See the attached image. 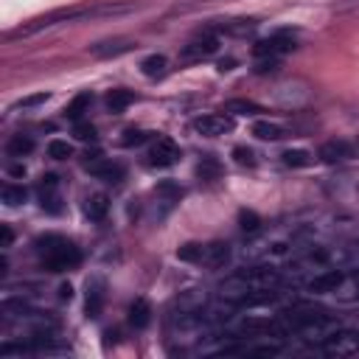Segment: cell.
<instances>
[{
	"label": "cell",
	"mask_w": 359,
	"mask_h": 359,
	"mask_svg": "<svg viewBox=\"0 0 359 359\" xmlns=\"http://www.w3.org/2000/svg\"><path fill=\"white\" fill-rule=\"evenodd\" d=\"M280 286V272L272 266H247L224 278L219 286L222 297L233 306H264L275 300V289Z\"/></svg>",
	"instance_id": "obj_1"
},
{
	"label": "cell",
	"mask_w": 359,
	"mask_h": 359,
	"mask_svg": "<svg viewBox=\"0 0 359 359\" xmlns=\"http://www.w3.org/2000/svg\"><path fill=\"white\" fill-rule=\"evenodd\" d=\"M132 3H87V6H70V8H56V11H48V14H39L34 20H28L25 25H20L11 36H31V34H39L45 28H53L59 22H76V20H87V17H107V14H123L129 11Z\"/></svg>",
	"instance_id": "obj_2"
},
{
	"label": "cell",
	"mask_w": 359,
	"mask_h": 359,
	"mask_svg": "<svg viewBox=\"0 0 359 359\" xmlns=\"http://www.w3.org/2000/svg\"><path fill=\"white\" fill-rule=\"evenodd\" d=\"M36 252L48 272H65V269H73L81 264V250L70 238L56 236V233L36 238Z\"/></svg>",
	"instance_id": "obj_3"
},
{
	"label": "cell",
	"mask_w": 359,
	"mask_h": 359,
	"mask_svg": "<svg viewBox=\"0 0 359 359\" xmlns=\"http://www.w3.org/2000/svg\"><path fill=\"white\" fill-rule=\"evenodd\" d=\"M323 353L328 356H353L359 353V331H351V328H334L323 337L320 342Z\"/></svg>",
	"instance_id": "obj_4"
},
{
	"label": "cell",
	"mask_w": 359,
	"mask_h": 359,
	"mask_svg": "<svg viewBox=\"0 0 359 359\" xmlns=\"http://www.w3.org/2000/svg\"><path fill=\"white\" fill-rule=\"evenodd\" d=\"M84 168H87L90 174H95L98 180L112 182V185H118V182L123 180V165H121V163H115V160H109V157H104L98 149H95V151H87Z\"/></svg>",
	"instance_id": "obj_5"
},
{
	"label": "cell",
	"mask_w": 359,
	"mask_h": 359,
	"mask_svg": "<svg viewBox=\"0 0 359 359\" xmlns=\"http://www.w3.org/2000/svg\"><path fill=\"white\" fill-rule=\"evenodd\" d=\"M216 50H219V39H216V34H213V31H202V34H196L194 39H188V42L182 45L180 59H182V62H199V59L213 56Z\"/></svg>",
	"instance_id": "obj_6"
},
{
	"label": "cell",
	"mask_w": 359,
	"mask_h": 359,
	"mask_svg": "<svg viewBox=\"0 0 359 359\" xmlns=\"http://www.w3.org/2000/svg\"><path fill=\"white\" fill-rule=\"evenodd\" d=\"M294 48V36L289 34V31H278V34H272V36H266V39H261L252 50H255V56L258 59H280L283 53H289Z\"/></svg>",
	"instance_id": "obj_7"
},
{
	"label": "cell",
	"mask_w": 359,
	"mask_h": 359,
	"mask_svg": "<svg viewBox=\"0 0 359 359\" xmlns=\"http://www.w3.org/2000/svg\"><path fill=\"white\" fill-rule=\"evenodd\" d=\"M233 126H236V121H233V115H227V112H210V115H202V118L194 121V129H196L199 135H205V137L227 135V132H233Z\"/></svg>",
	"instance_id": "obj_8"
},
{
	"label": "cell",
	"mask_w": 359,
	"mask_h": 359,
	"mask_svg": "<svg viewBox=\"0 0 359 359\" xmlns=\"http://www.w3.org/2000/svg\"><path fill=\"white\" fill-rule=\"evenodd\" d=\"M104 300H107V283L101 275H90L87 278V297H84V314L90 320L101 317V309H104Z\"/></svg>",
	"instance_id": "obj_9"
},
{
	"label": "cell",
	"mask_w": 359,
	"mask_h": 359,
	"mask_svg": "<svg viewBox=\"0 0 359 359\" xmlns=\"http://www.w3.org/2000/svg\"><path fill=\"white\" fill-rule=\"evenodd\" d=\"M180 160V146L171 140V137H157L149 149V163L157 165V168H168Z\"/></svg>",
	"instance_id": "obj_10"
},
{
	"label": "cell",
	"mask_w": 359,
	"mask_h": 359,
	"mask_svg": "<svg viewBox=\"0 0 359 359\" xmlns=\"http://www.w3.org/2000/svg\"><path fill=\"white\" fill-rule=\"evenodd\" d=\"M36 194H39V202H42V208L48 213H59L62 210V194H59V177L56 174H45L39 180Z\"/></svg>",
	"instance_id": "obj_11"
},
{
	"label": "cell",
	"mask_w": 359,
	"mask_h": 359,
	"mask_svg": "<svg viewBox=\"0 0 359 359\" xmlns=\"http://www.w3.org/2000/svg\"><path fill=\"white\" fill-rule=\"evenodd\" d=\"M137 45L132 42V39H126V36H112V39H104V42H95V45H90V53L95 56V59H115V56H123V53H129V50H135Z\"/></svg>",
	"instance_id": "obj_12"
},
{
	"label": "cell",
	"mask_w": 359,
	"mask_h": 359,
	"mask_svg": "<svg viewBox=\"0 0 359 359\" xmlns=\"http://www.w3.org/2000/svg\"><path fill=\"white\" fill-rule=\"evenodd\" d=\"M342 280H345V275H342L339 269H323V272H317V275L309 280V292H314V294H328V292H337V289L342 286Z\"/></svg>",
	"instance_id": "obj_13"
},
{
	"label": "cell",
	"mask_w": 359,
	"mask_h": 359,
	"mask_svg": "<svg viewBox=\"0 0 359 359\" xmlns=\"http://www.w3.org/2000/svg\"><path fill=\"white\" fill-rule=\"evenodd\" d=\"M351 154H353V146L345 143V140H325V143L320 146V151H317V157H320L323 163H342V160H348Z\"/></svg>",
	"instance_id": "obj_14"
},
{
	"label": "cell",
	"mask_w": 359,
	"mask_h": 359,
	"mask_svg": "<svg viewBox=\"0 0 359 359\" xmlns=\"http://www.w3.org/2000/svg\"><path fill=\"white\" fill-rule=\"evenodd\" d=\"M81 208H84V216H87L90 222H101V219L107 216V210H109V199H107L104 194H90Z\"/></svg>",
	"instance_id": "obj_15"
},
{
	"label": "cell",
	"mask_w": 359,
	"mask_h": 359,
	"mask_svg": "<svg viewBox=\"0 0 359 359\" xmlns=\"http://www.w3.org/2000/svg\"><path fill=\"white\" fill-rule=\"evenodd\" d=\"M140 73H143L146 79H163V76L168 73V59H165L163 53H151V56H146V59L140 62Z\"/></svg>",
	"instance_id": "obj_16"
},
{
	"label": "cell",
	"mask_w": 359,
	"mask_h": 359,
	"mask_svg": "<svg viewBox=\"0 0 359 359\" xmlns=\"http://www.w3.org/2000/svg\"><path fill=\"white\" fill-rule=\"evenodd\" d=\"M149 320H151V306H149V300H146V297H135L132 306H129V323H132L135 328H146Z\"/></svg>",
	"instance_id": "obj_17"
},
{
	"label": "cell",
	"mask_w": 359,
	"mask_h": 359,
	"mask_svg": "<svg viewBox=\"0 0 359 359\" xmlns=\"http://www.w3.org/2000/svg\"><path fill=\"white\" fill-rule=\"evenodd\" d=\"M107 107L112 109V112H123L132 101H135V93L132 90H126V87H112L109 93H107Z\"/></svg>",
	"instance_id": "obj_18"
},
{
	"label": "cell",
	"mask_w": 359,
	"mask_h": 359,
	"mask_svg": "<svg viewBox=\"0 0 359 359\" xmlns=\"http://www.w3.org/2000/svg\"><path fill=\"white\" fill-rule=\"evenodd\" d=\"M252 135L258 140H280V137H286V129L280 123H275V121H255L252 123Z\"/></svg>",
	"instance_id": "obj_19"
},
{
	"label": "cell",
	"mask_w": 359,
	"mask_h": 359,
	"mask_svg": "<svg viewBox=\"0 0 359 359\" xmlns=\"http://www.w3.org/2000/svg\"><path fill=\"white\" fill-rule=\"evenodd\" d=\"M90 104H93V95H90V93H79V95L65 107L67 121H81V118H84V112L90 109Z\"/></svg>",
	"instance_id": "obj_20"
},
{
	"label": "cell",
	"mask_w": 359,
	"mask_h": 359,
	"mask_svg": "<svg viewBox=\"0 0 359 359\" xmlns=\"http://www.w3.org/2000/svg\"><path fill=\"white\" fill-rule=\"evenodd\" d=\"M227 258H230V250H227V244H222V241L205 244V261H202V264H208V266H222Z\"/></svg>",
	"instance_id": "obj_21"
},
{
	"label": "cell",
	"mask_w": 359,
	"mask_h": 359,
	"mask_svg": "<svg viewBox=\"0 0 359 359\" xmlns=\"http://www.w3.org/2000/svg\"><path fill=\"white\" fill-rule=\"evenodd\" d=\"M6 151H8L11 157H25V154L34 151V140H31L28 135H11L8 143H6Z\"/></svg>",
	"instance_id": "obj_22"
},
{
	"label": "cell",
	"mask_w": 359,
	"mask_h": 359,
	"mask_svg": "<svg viewBox=\"0 0 359 359\" xmlns=\"http://www.w3.org/2000/svg\"><path fill=\"white\" fill-rule=\"evenodd\" d=\"M280 160H283V165H289V168H306V165L314 163V157H311L306 149H286V151L280 154Z\"/></svg>",
	"instance_id": "obj_23"
},
{
	"label": "cell",
	"mask_w": 359,
	"mask_h": 359,
	"mask_svg": "<svg viewBox=\"0 0 359 359\" xmlns=\"http://www.w3.org/2000/svg\"><path fill=\"white\" fill-rule=\"evenodd\" d=\"M177 258L180 261H188V264H202L205 261V244H196V241H188L177 250Z\"/></svg>",
	"instance_id": "obj_24"
},
{
	"label": "cell",
	"mask_w": 359,
	"mask_h": 359,
	"mask_svg": "<svg viewBox=\"0 0 359 359\" xmlns=\"http://www.w3.org/2000/svg\"><path fill=\"white\" fill-rule=\"evenodd\" d=\"M219 171H222V165H219V160L216 157H202V163L196 165V177L199 180H219Z\"/></svg>",
	"instance_id": "obj_25"
},
{
	"label": "cell",
	"mask_w": 359,
	"mask_h": 359,
	"mask_svg": "<svg viewBox=\"0 0 359 359\" xmlns=\"http://www.w3.org/2000/svg\"><path fill=\"white\" fill-rule=\"evenodd\" d=\"M25 196H28V191L22 185H3V205L17 208V205L25 202Z\"/></svg>",
	"instance_id": "obj_26"
},
{
	"label": "cell",
	"mask_w": 359,
	"mask_h": 359,
	"mask_svg": "<svg viewBox=\"0 0 359 359\" xmlns=\"http://www.w3.org/2000/svg\"><path fill=\"white\" fill-rule=\"evenodd\" d=\"M227 112H238V115H255V112H261V107L258 104H252V101H244V98H233V101H227V107H224Z\"/></svg>",
	"instance_id": "obj_27"
},
{
	"label": "cell",
	"mask_w": 359,
	"mask_h": 359,
	"mask_svg": "<svg viewBox=\"0 0 359 359\" xmlns=\"http://www.w3.org/2000/svg\"><path fill=\"white\" fill-rule=\"evenodd\" d=\"M48 157H53V160H67V157H73V146H70L67 140H50V143H48Z\"/></svg>",
	"instance_id": "obj_28"
},
{
	"label": "cell",
	"mask_w": 359,
	"mask_h": 359,
	"mask_svg": "<svg viewBox=\"0 0 359 359\" xmlns=\"http://www.w3.org/2000/svg\"><path fill=\"white\" fill-rule=\"evenodd\" d=\"M233 160H236L238 165L252 168V165H255V151H252L250 146H236V149H233Z\"/></svg>",
	"instance_id": "obj_29"
},
{
	"label": "cell",
	"mask_w": 359,
	"mask_h": 359,
	"mask_svg": "<svg viewBox=\"0 0 359 359\" xmlns=\"http://www.w3.org/2000/svg\"><path fill=\"white\" fill-rule=\"evenodd\" d=\"M146 137H149V135H146L143 129H135V126H129V129H123V137H121V143H123V146H140Z\"/></svg>",
	"instance_id": "obj_30"
},
{
	"label": "cell",
	"mask_w": 359,
	"mask_h": 359,
	"mask_svg": "<svg viewBox=\"0 0 359 359\" xmlns=\"http://www.w3.org/2000/svg\"><path fill=\"white\" fill-rule=\"evenodd\" d=\"M238 222H241V230H258V224H261V219H258V213L255 210H241L238 213Z\"/></svg>",
	"instance_id": "obj_31"
},
{
	"label": "cell",
	"mask_w": 359,
	"mask_h": 359,
	"mask_svg": "<svg viewBox=\"0 0 359 359\" xmlns=\"http://www.w3.org/2000/svg\"><path fill=\"white\" fill-rule=\"evenodd\" d=\"M76 137L84 140V143H93L95 140V126H90L84 121H76Z\"/></svg>",
	"instance_id": "obj_32"
},
{
	"label": "cell",
	"mask_w": 359,
	"mask_h": 359,
	"mask_svg": "<svg viewBox=\"0 0 359 359\" xmlns=\"http://www.w3.org/2000/svg\"><path fill=\"white\" fill-rule=\"evenodd\" d=\"M42 101H48V93H36V95H28V98H22V101H20V107H34V104H42Z\"/></svg>",
	"instance_id": "obj_33"
},
{
	"label": "cell",
	"mask_w": 359,
	"mask_h": 359,
	"mask_svg": "<svg viewBox=\"0 0 359 359\" xmlns=\"http://www.w3.org/2000/svg\"><path fill=\"white\" fill-rule=\"evenodd\" d=\"M11 238H14L11 227H8V224H3V247H11Z\"/></svg>",
	"instance_id": "obj_34"
},
{
	"label": "cell",
	"mask_w": 359,
	"mask_h": 359,
	"mask_svg": "<svg viewBox=\"0 0 359 359\" xmlns=\"http://www.w3.org/2000/svg\"><path fill=\"white\" fill-rule=\"evenodd\" d=\"M59 297H62V300H70V297H73V289H70V283H62V289H59Z\"/></svg>",
	"instance_id": "obj_35"
}]
</instances>
